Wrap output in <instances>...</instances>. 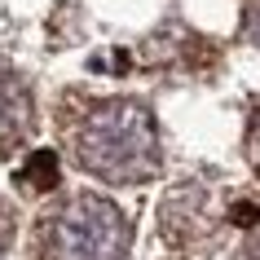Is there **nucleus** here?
<instances>
[{"mask_svg":"<svg viewBox=\"0 0 260 260\" xmlns=\"http://www.w3.org/2000/svg\"><path fill=\"white\" fill-rule=\"evenodd\" d=\"M75 164L110 185H141L159 177L164 146L150 106L137 97H97L67 119Z\"/></svg>","mask_w":260,"mask_h":260,"instance_id":"obj_1","label":"nucleus"},{"mask_svg":"<svg viewBox=\"0 0 260 260\" xmlns=\"http://www.w3.org/2000/svg\"><path fill=\"white\" fill-rule=\"evenodd\" d=\"M133 247V220L102 194H71L36 225L40 260H123Z\"/></svg>","mask_w":260,"mask_h":260,"instance_id":"obj_2","label":"nucleus"},{"mask_svg":"<svg viewBox=\"0 0 260 260\" xmlns=\"http://www.w3.org/2000/svg\"><path fill=\"white\" fill-rule=\"evenodd\" d=\"M225 225H230V212H220L216 194L199 181H185L177 190H168L164 203H159V234L185 260H207L220 247Z\"/></svg>","mask_w":260,"mask_h":260,"instance_id":"obj_3","label":"nucleus"},{"mask_svg":"<svg viewBox=\"0 0 260 260\" xmlns=\"http://www.w3.org/2000/svg\"><path fill=\"white\" fill-rule=\"evenodd\" d=\"M36 137V102L14 67H0V159Z\"/></svg>","mask_w":260,"mask_h":260,"instance_id":"obj_4","label":"nucleus"},{"mask_svg":"<svg viewBox=\"0 0 260 260\" xmlns=\"http://www.w3.org/2000/svg\"><path fill=\"white\" fill-rule=\"evenodd\" d=\"M62 185V164L53 150H31L22 172H18V190L22 194H53Z\"/></svg>","mask_w":260,"mask_h":260,"instance_id":"obj_5","label":"nucleus"},{"mask_svg":"<svg viewBox=\"0 0 260 260\" xmlns=\"http://www.w3.org/2000/svg\"><path fill=\"white\" fill-rule=\"evenodd\" d=\"M14 234H18V212H14V203H9V199H0V260L9 256Z\"/></svg>","mask_w":260,"mask_h":260,"instance_id":"obj_6","label":"nucleus"},{"mask_svg":"<svg viewBox=\"0 0 260 260\" xmlns=\"http://www.w3.org/2000/svg\"><path fill=\"white\" fill-rule=\"evenodd\" d=\"M247 159L260 168V102L251 110V119H247Z\"/></svg>","mask_w":260,"mask_h":260,"instance_id":"obj_7","label":"nucleus"},{"mask_svg":"<svg viewBox=\"0 0 260 260\" xmlns=\"http://www.w3.org/2000/svg\"><path fill=\"white\" fill-rule=\"evenodd\" d=\"M243 36L260 49V0H247V9H243Z\"/></svg>","mask_w":260,"mask_h":260,"instance_id":"obj_8","label":"nucleus"},{"mask_svg":"<svg viewBox=\"0 0 260 260\" xmlns=\"http://www.w3.org/2000/svg\"><path fill=\"white\" fill-rule=\"evenodd\" d=\"M234 260H260V225L247 234V243L238 247V256H234Z\"/></svg>","mask_w":260,"mask_h":260,"instance_id":"obj_9","label":"nucleus"}]
</instances>
